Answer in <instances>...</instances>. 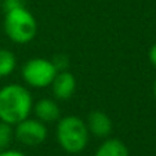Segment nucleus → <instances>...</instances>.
I'll list each match as a JSON object with an SVG mask.
<instances>
[{"label": "nucleus", "mask_w": 156, "mask_h": 156, "mask_svg": "<svg viewBox=\"0 0 156 156\" xmlns=\"http://www.w3.org/2000/svg\"><path fill=\"white\" fill-rule=\"evenodd\" d=\"M32 113L44 124L55 123L61 118V109L55 98H40L33 102Z\"/></svg>", "instance_id": "obj_8"}, {"label": "nucleus", "mask_w": 156, "mask_h": 156, "mask_svg": "<svg viewBox=\"0 0 156 156\" xmlns=\"http://www.w3.org/2000/svg\"><path fill=\"white\" fill-rule=\"evenodd\" d=\"M14 140V127L0 120V152L7 148Z\"/></svg>", "instance_id": "obj_11"}, {"label": "nucleus", "mask_w": 156, "mask_h": 156, "mask_svg": "<svg viewBox=\"0 0 156 156\" xmlns=\"http://www.w3.org/2000/svg\"><path fill=\"white\" fill-rule=\"evenodd\" d=\"M53 62H54V65L57 66L58 72L59 71H65V69H66V66H68V64H69L65 55H55V58L53 59Z\"/></svg>", "instance_id": "obj_13"}, {"label": "nucleus", "mask_w": 156, "mask_h": 156, "mask_svg": "<svg viewBox=\"0 0 156 156\" xmlns=\"http://www.w3.org/2000/svg\"><path fill=\"white\" fill-rule=\"evenodd\" d=\"M94 156H130L129 148L122 140L108 137L97 148Z\"/></svg>", "instance_id": "obj_9"}, {"label": "nucleus", "mask_w": 156, "mask_h": 156, "mask_svg": "<svg viewBox=\"0 0 156 156\" xmlns=\"http://www.w3.org/2000/svg\"><path fill=\"white\" fill-rule=\"evenodd\" d=\"M55 140L59 148L69 155L83 152L90 141L86 120L75 115L59 118L55 126Z\"/></svg>", "instance_id": "obj_2"}, {"label": "nucleus", "mask_w": 156, "mask_h": 156, "mask_svg": "<svg viewBox=\"0 0 156 156\" xmlns=\"http://www.w3.org/2000/svg\"><path fill=\"white\" fill-rule=\"evenodd\" d=\"M33 108L32 93L20 83H10L0 88V120L15 126L29 118Z\"/></svg>", "instance_id": "obj_1"}, {"label": "nucleus", "mask_w": 156, "mask_h": 156, "mask_svg": "<svg viewBox=\"0 0 156 156\" xmlns=\"http://www.w3.org/2000/svg\"><path fill=\"white\" fill-rule=\"evenodd\" d=\"M50 87L53 98H55L57 101H68L76 93L77 82L75 75L65 69V71H59L57 73Z\"/></svg>", "instance_id": "obj_6"}, {"label": "nucleus", "mask_w": 156, "mask_h": 156, "mask_svg": "<svg viewBox=\"0 0 156 156\" xmlns=\"http://www.w3.org/2000/svg\"><path fill=\"white\" fill-rule=\"evenodd\" d=\"M12 127H14V140H17L24 147H39L47 140L48 136L47 124L30 116Z\"/></svg>", "instance_id": "obj_5"}, {"label": "nucleus", "mask_w": 156, "mask_h": 156, "mask_svg": "<svg viewBox=\"0 0 156 156\" xmlns=\"http://www.w3.org/2000/svg\"><path fill=\"white\" fill-rule=\"evenodd\" d=\"M57 73L58 69L53 59H46L41 57L28 59L21 68V76L25 84L32 88L50 87Z\"/></svg>", "instance_id": "obj_4"}, {"label": "nucleus", "mask_w": 156, "mask_h": 156, "mask_svg": "<svg viewBox=\"0 0 156 156\" xmlns=\"http://www.w3.org/2000/svg\"><path fill=\"white\" fill-rule=\"evenodd\" d=\"M17 68V57L7 48H0V79L7 77Z\"/></svg>", "instance_id": "obj_10"}, {"label": "nucleus", "mask_w": 156, "mask_h": 156, "mask_svg": "<svg viewBox=\"0 0 156 156\" xmlns=\"http://www.w3.org/2000/svg\"><path fill=\"white\" fill-rule=\"evenodd\" d=\"M3 28L7 37L17 44H28L37 35V21L25 6L4 12Z\"/></svg>", "instance_id": "obj_3"}, {"label": "nucleus", "mask_w": 156, "mask_h": 156, "mask_svg": "<svg viewBox=\"0 0 156 156\" xmlns=\"http://www.w3.org/2000/svg\"><path fill=\"white\" fill-rule=\"evenodd\" d=\"M0 156H27V155H25L22 151L7 148V149H4V151H2V152H0Z\"/></svg>", "instance_id": "obj_14"}, {"label": "nucleus", "mask_w": 156, "mask_h": 156, "mask_svg": "<svg viewBox=\"0 0 156 156\" xmlns=\"http://www.w3.org/2000/svg\"><path fill=\"white\" fill-rule=\"evenodd\" d=\"M153 97H155V101H156V80L153 83Z\"/></svg>", "instance_id": "obj_16"}, {"label": "nucleus", "mask_w": 156, "mask_h": 156, "mask_svg": "<svg viewBox=\"0 0 156 156\" xmlns=\"http://www.w3.org/2000/svg\"><path fill=\"white\" fill-rule=\"evenodd\" d=\"M25 6L24 0H3L2 2V9L4 10V12L10 11V10L18 9V7Z\"/></svg>", "instance_id": "obj_12"}, {"label": "nucleus", "mask_w": 156, "mask_h": 156, "mask_svg": "<svg viewBox=\"0 0 156 156\" xmlns=\"http://www.w3.org/2000/svg\"><path fill=\"white\" fill-rule=\"evenodd\" d=\"M86 124H87V129L90 131V136H94L101 140L111 137L113 130L112 119L109 118L108 113L102 112V111H93L88 113L87 119H86Z\"/></svg>", "instance_id": "obj_7"}, {"label": "nucleus", "mask_w": 156, "mask_h": 156, "mask_svg": "<svg viewBox=\"0 0 156 156\" xmlns=\"http://www.w3.org/2000/svg\"><path fill=\"white\" fill-rule=\"evenodd\" d=\"M148 58H149V62L153 65L156 68V43L152 44L149 48V51H148Z\"/></svg>", "instance_id": "obj_15"}]
</instances>
